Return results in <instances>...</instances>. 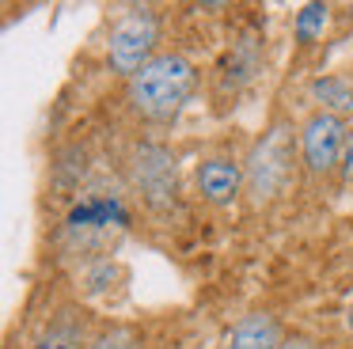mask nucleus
<instances>
[{
	"instance_id": "obj_1",
	"label": "nucleus",
	"mask_w": 353,
	"mask_h": 349,
	"mask_svg": "<svg viewBox=\"0 0 353 349\" xmlns=\"http://www.w3.org/2000/svg\"><path fill=\"white\" fill-rule=\"evenodd\" d=\"M190 88H194L190 61L179 57V53H163V57H152L130 80V99L145 118L168 121V118H175V114L183 110Z\"/></svg>"
},
{
	"instance_id": "obj_2",
	"label": "nucleus",
	"mask_w": 353,
	"mask_h": 349,
	"mask_svg": "<svg viewBox=\"0 0 353 349\" xmlns=\"http://www.w3.org/2000/svg\"><path fill=\"white\" fill-rule=\"evenodd\" d=\"M289 163H292V137L285 126H274L259 144H254L251 159H247V186L259 201L274 197L289 179Z\"/></svg>"
},
{
	"instance_id": "obj_3",
	"label": "nucleus",
	"mask_w": 353,
	"mask_h": 349,
	"mask_svg": "<svg viewBox=\"0 0 353 349\" xmlns=\"http://www.w3.org/2000/svg\"><path fill=\"white\" fill-rule=\"evenodd\" d=\"M152 46H156V19H152V12L137 8V12H130L110 30V68L133 80L148 65Z\"/></svg>"
},
{
	"instance_id": "obj_4",
	"label": "nucleus",
	"mask_w": 353,
	"mask_h": 349,
	"mask_svg": "<svg viewBox=\"0 0 353 349\" xmlns=\"http://www.w3.org/2000/svg\"><path fill=\"white\" fill-rule=\"evenodd\" d=\"M342 121L334 114L319 110L304 121V133H300V144H304V159L312 171H330L342 156Z\"/></svg>"
},
{
	"instance_id": "obj_5",
	"label": "nucleus",
	"mask_w": 353,
	"mask_h": 349,
	"mask_svg": "<svg viewBox=\"0 0 353 349\" xmlns=\"http://www.w3.org/2000/svg\"><path fill=\"white\" fill-rule=\"evenodd\" d=\"M133 171H137V182L145 186V194L152 197V201L168 197L171 186H175V159H171L163 148H141Z\"/></svg>"
},
{
	"instance_id": "obj_6",
	"label": "nucleus",
	"mask_w": 353,
	"mask_h": 349,
	"mask_svg": "<svg viewBox=\"0 0 353 349\" xmlns=\"http://www.w3.org/2000/svg\"><path fill=\"white\" fill-rule=\"evenodd\" d=\"M198 186L213 205H228L239 194V167L228 159H205L198 167Z\"/></svg>"
},
{
	"instance_id": "obj_7",
	"label": "nucleus",
	"mask_w": 353,
	"mask_h": 349,
	"mask_svg": "<svg viewBox=\"0 0 353 349\" xmlns=\"http://www.w3.org/2000/svg\"><path fill=\"white\" fill-rule=\"evenodd\" d=\"M281 346V330L270 315H247L232 326L224 349H277Z\"/></svg>"
},
{
	"instance_id": "obj_8",
	"label": "nucleus",
	"mask_w": 353,
	"mask_h": 349,
	"mask_svg": "<svg viewBox=\"0 0 353 349\" xmlns=\"http://www.w3.org/2000/svg\"><path fill=\"white\" fill-rule=\"evenodd\" d=\"M315 99H319L323 106H330V110H350L353 106V88L345 80H338V76H327V80H315Z\"/></svg>"
},
{
	"instance_id": "obj_9",
	"label": "nucleus",
	"mask_w": 353,
	"mask_h": 349,
	"mask_svg": "<svg viewBox=\"0 0 353 349\" xmlns=\"http://www.w3.org/2000/svg\"><path fill=\"white\" fill-rule=\"evenodd\" d=\"M323 27H327V8L307 4L304 12H300V19H296V34L304 38V42H312L315 34H323Z\"/></svg>"
},
{
	"instance_id": "obj_10",
	"label": "nucleus",
	"mask_w": 353,
	"mask_h": 349,
	"mask_svg": "<svg viewBox=\"0 0 353 349\" xmlns=\"http://www.w3.org/2000/svg\"><path fill=\"white\" fill-rule=\"evenodd\" d=\"M39 349H80V330L77 326H54V330L39 341Z\"/></svg>"
},
{
	"instance_id": "obj_11",
	"label": "nucleus",
	"mask_w": 353,
	"mask_h": 349,
	"mask_svg": "<svg viewBox=\"0 0 353 349\" xmlns=\"http://www.w3.org/2000/svg\"><path fill=\"white\" fill-rule=\"evenodd\" d=\"M88 349H137V341H133L130 330H110V334H99Z\"/></svg>"
},
{
	"instance_id": "obj_12",
	"label": "nucleus",
	"mask_w": 353,
	"mask_h": 349,
	"mask_svg": "<svg viewBox=\"0 0 353 349\" xmlns=\"http://www.w3.org/2000/svg\"><path fill=\"white\" fill-rule=\"evenodd\" d=\"M277 349H315V346H312L307 338H289V341H281Z\"/></svg>"
},
{
	"instance_id": "obj_13",
	"label": "nucleus",
	"mask_w": 353,
	"mask_h": 349,
	"mask_svg": "<svg viewBox=\"0 0 353 349\" xmlns=\"http://www.w3.org/2000/svg\"><path fill=\"white\" fill-rule=\"evenodd\" d=\"M345 174H350V179H353V148L345 152Z\"/></svg>"
},
{
	"instance_id": "obj_14",
	"label": "nucleus",
	"mask_w": 353,
	"mask_h": 349,
	"mask_svg": "<svg viewBox=\"0 0 353 349\" xmlns=\"http://www.w3.org/2000/svg\"><path fill=\"white\" fill-rule=\"evenodd\" d=\"M350 330H353V308H350Z\"/></svg>"
}]
</instances>
